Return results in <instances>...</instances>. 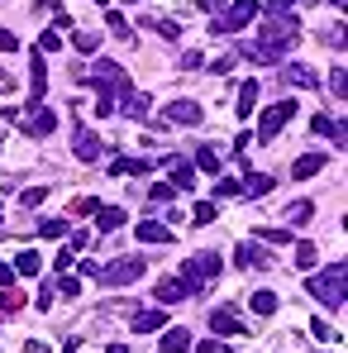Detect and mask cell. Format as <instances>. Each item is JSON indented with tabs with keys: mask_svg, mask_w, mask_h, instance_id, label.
I'll list each match as a JSON object with an SVG mask.
<instances>
[{
	"mask_svg": "<svg viewBox=\"0 0 348 353\" xmlns=\"http://www.w3.org/2000/svg\"><path fill=\"white\" fill-rule=\"evenodd\" d=\"M91 81H96V91H101V101H96V115H110L115 110V96L129 91V77H124V67L110 58H96L91 62Z\"/></svg>",
	"mask_w": 348,
	"mask_h": 353,
	"instance_id": "6da1fadb",
	"label": "cell"
},
{
	"mask_svg": "<svg viewBox=\"0 0 348 353\" xmlns=\"http://www.w3.org/2000/svg\"><path fill=\"white\" fill-rule=\"evenodd\" d=\"M305 292L315 296L320 305H329V310H339L348 296V268L344 263H334V268H325V272H315L310 282H305Z\"/></svg>",
	"mask_w": 348,
	"mask_h": 353,
	"instance_id": "7a4b0ae2",
	"label": "cell"
},
{
	"mask_svg": "<svg viewBox=\"0 0 348 353\" xmlns=\"http://www.w3.org/2000/svg\"><path fill=\"white\" fill-rule=\"evenodd\" d=\"M215 277H220V253H196V258H186V268H181V287H186V292H205Z\"/></svg>",
	"mask_w": 348,
	"mask_h": 353,
	"instance_id": "3957f363",
	"label": "cell"
},
{
	"mask_svg": "<svg viewBox=\"0 0 348 353\" xmlns=\"http://www.w3.org/2000/svg\"><path fill=\"white\" fill-rule=\"evenodd\" d=\"M258 0H229V10H220L215 19H210V29L215 34H238V29H248L253 19H258Z\"/></svg>",
	"mask_w": 348,
	"mask_h": 353,
	"instance_id": "277c9868",
	"label": "cell"
},
{
	"mask_svg": "<svg viewBox=\"0 0 348 353\" xmlns=\"http://www.w3.org/2000/svg\"><path fill=\"white\" fill-rule=\"evenodd\" d=\"M139 277H143V258H115L110 268L96 272V282H105V287H134Z\"/></svg>",
	"mask_w": 348,
	"mask_h": 353,
	"instance_id": "5b68a950",
	"label": "cell"
},
{
	"mask_svg": "<svg viewBox=\"0 0 348 353\" xmlns=\"http://www.w3.org/2000/svg\"><path fill=\"white\" fill-rule=\"evenodd\" d=\"M287 119H296V101H282V105H272V110L263 115V124H258V143H272V139L287 129Z\"/></svg>",
	"mask_w": 348,
	"mask_h": 353,
	"instance_id": "8992f818",
	"label": "cell"
},
{
	"mask_svg": "<svg viewBox=\"0 0 348 353\" xmlns=\"http://www.w3.org/2000/svg\"><path fill=\"white\" fill-rule=\"evenodd\" d=\"M19 129H24V134H34V139H43V134H53V129H58V115H53L48 105H34L29 115H19Z\"/></svg>",
	"mask_w": 348,
	"mask_h": 353,
	"instance_id": "52a82bcc",
	"label": "cell"
},
{
	"mask_svg": "<svg viewBox=\"0 0 348 353\" xmlns=\"http://www.w3.org/2000/svg\"><path fill=\"white\" fill-rule=\"evenodd\" d=\"M167 124H181V129H191V124H201V105L196 101H172L167 110H163Z\"/></svg>",
	"mask_w": 348,
	"mask_h": 353,
	"instance_id": "ba28073f",
	"label": "cell"
},
{
	"mask_svg": "<svg viewBox=\"0 0 348 353\" xmlns=\"http://www.w3.org/2000/svg\"><path fill=\"white\" fill-rule=\"evenodd\" d=\"M282 81L300 86V91H310V86H320V72H315V67H305V62H287V67H282Z\"/></svg>",
	"mask_w": 348,
	"mask_h": 353,
	"instance_id": "9c48e42d",
	"label": "cell"
},
{
	"mask_svg": "<svg viewBox=\"0 0 348 353\" xmlns=\"http://www.w3.org/2000/svg\"><path fill=\"white\" fill-rule=\"evenodd\" d=\"M119 105H124V115H129V119H148V110H153V96H148V91H134V86H129V91L119 96Z\"/></svg>",
	"mask_w": 348,
	"mask_h": 353,
	"instance_id": "30bf717a",
	"label": "cell"
},
{
	"mask_svg": "<svg viewBox=\"0 0 348 353\" xmlns=\"http://www.w3.org/2000/svg\"><path fill=\"white\" fill-rule=\"evenodd\" d=\"M210 330L225 339V334H243V315H234L229 305H220V310H210Z\"/></svg>",
	"mask_w": 348,
	"mask_h": 353,
	"instance_id": "8fae6325",
	"label": "cell"
},
{
	"mask_svg": "<svg viewBox=\"0 0 348 353\" xmlns=\"http://www.w3.org/2000/svg\"><path fill=\"white\" fill-rule=\"evenodd\" d=\"M163 325H167V310H143V305H139L134 320H129L134 334H153V330H163Z\"/></svg>",
	"mask_w": 348,
	"mask_h": 353,
	"instance_id": "7c38bea8",
	"label": "cell"
},
{
	"mask_svg": "<svg viewBox=\"0 0 348 353\" xmlns=\"http://www.w3.org/2000/svg\"><path fill=\"white\" fill-rule=\"evenodd\" d=\"M101 153H105V148H101V139H96L86 124H76V158H81V163H96Z\"/></svg>",
	"mask_w": 348,
	"mask_h": 353,
	"instance_id": "4fadbf2b",
	"label": "cell"
},
{
	"mask_svg": "<svg viewBox=\"0 0 348 353\" xmlns=\"http://www.w3.org/2000/svg\"><path fill=\"white\" fill-rule=\"evenodd\" d=\"M238 186H243V201H258V196H267V191H272L277 181H272L267 172H248L243 181H238Z\"/></svg>",
	"mask_w": 348,
	"mask_h": 353,
	"instance_id": "5bb4252c",
	"label": "cell"
},
{
	"mask_svg": "<svg viewBox=\"0 0 348 353\" xmlns=\"http://www.w3.org/2000/svg\"><path fill=\"white\" fill-rule=\"evenodd\" d=\"M325 163H329L325 153H300V158L291 163V176H296V181H305V176H315V172H320Z\"/></svg>",
	"mask_w": 348,
	"mask_h": 353,
	"instance_id": "9a60e30c",
	"label": "cell"
},
{
	"mask_svg": "<svg viewBox=\"0 0 348 353\" xmlns=\"http://www.w3.org/2000/svg\"><path fill=\"white\" fill-rule=\"evenodd\" d=\"M119 225H124V210L119 205H101L96 210V234H115Z\"/></svg>",
	"mask_w": 348,
	"mask_h": 353,
	"instance_id": "2e32d148",
	"label": "cell"
},
{
	"mask_svg": "<svg viewBox=\"0 0 348 353\" xmlns=\"http://www.w3.org/2000/svg\"><path fill=\"white\" fill-rule=\"evenodd\" d=\"M234 263H238V268H267V253H263L258 243H238V248H234Z\"/></svg>",
	"mask_w": 348,
	"mask_h": 353,
	"instance_id": "e0dca14e",
	"label": "cell"
},
{
	"mask_svg": "<svg viewBox=\"0 0 348 353\" xmlns=\"http://www.w3.org/2000/svg\"><path fill=\"white\" fill-rule=\"evenodd\" d=\"M29 86H34V105H43V91H48V67H43V53H34V72H29Z\"/></svg>",
	"mask_w": 348,
	"mask_h": 353,
	"instance_id": "ac0fdd59",
	"label": "cell"
},
{
	"mask_svg": "<svg viewBox=\"0 0 348 353\" xmlns=\"http://www.w3.org/2000/svg\"><path fill=\"white\" fill-rule=\"evenodd\" d=\"M310 129H315V134H325V139H334V143H344V124H339V119H329V115H320V110L310 115Z\"/></svg>",
	"mask_w": 348,
	"mask_h": 353,
	"instance_id": "d6986e66",
	"label": "cell"
},
{
	"mask_svg": "<svg viewBox=\"0 0 348 353\" xmlns=\"http://www.w3.org/2000/svg\"><path fill=\"white\" fill-rule=\"evenodd\" d=\"M72 48H76L81 58H96V53H101V34H91V29H76V34H72Z\"/></svg>",
	"mask_w": 348,
	"mask_h": 353,
	"instance_id": "ffe728a7",
	"label": "cell"
},
{
	"mask_svg": "<svg viewBox=\"0 0 348 353\" xmlns=\"http://www.w3.org/2000/svg\"><path fill=\"white\" fill-rule=\"evenodd\" d=\"M139 239H143V243H172L176 234H167V225H158V220H143V225H139Z\"/></svg>",
	"mask_w": 348,
	"mask_h": 353,
	"instance_id": "44dd1931",
	"label": "cell"
},
{
	"mask_svg": "<svg viewBox=\"0 0 348 353\" xmlns=\"http://www.w3.org/2000/svg\"><path fill=\"white\" fill-rule=\"evenodd\" d=\"M253 105H258V81H243V91H238V101H234L238 119H248V115H253Z\"/></svg>",
	"mask_w": 348,
	"mask_h": 353,
	"instance_id": "7402d4cb",
	"label": "cell"
},
{
	"mask_svg": "<svg viewBox=\"0 0 348 353\" xmlns=\"http://www.w3.org/2000/svg\"><path fill=\"white\" fill-rule=\"evenodd\" d=\"M191 349V334L181 330V325H172L167 334H163V353H186Z\"/></svg>",
	"mask_w": 348,
	"mask_h": 353,
	"instance_id": "603a6c76",
	"label": "cell"
},
{
	"mask_svg": "<svg viewBox=\"0 0 348 353\" xmlns=\"http://www.w3.org/2000/svg\"><path fill=\"white\" fill-rule=\"evenodd\" d=\"M167 163H172V158H167ZM172 186L176 191H191V186H196V168H191V163H172Z\"/></svg>",
	"mask_w": 348,
	"mask_h": 353,
	"instance_id": "cb8c5ba5",
	"label": "cell"
},
{
	"mask_svg": "<svg viewBox=\"0 0 348 353\" xmlns=\"http://www.w3.org/2000/svg\"><path fill=\"white\" fill-rule=\"evenodd\" d=\"M191 168H201L205 176H220V158H215V148H196V158H191Z\"/></svg>",
	"mask_w": 348,
	"mask_h": 353,
	"instance_id": "d4e9b609",
	"label": "cell"
},
{
	"mask_svg": "<svg viewBox=\"0 0 348 353\" xmlns=\"http://www.w3.org/2000/svg\"><path fill=\"white\" fill-rule=\"evenodd\" d=\"M181 296H186L181 277H163V282H158V301H163V305H172V301H181Z\"/></svg>",
	"mask_w": 348,
	"mask_h": 353,
	"instance_id": "484cf974",
	"label": "cell"
},
{
	"mask_svg": "<svg viewBox=\"0 0 348 353\" xmlns=\"http://www.w3.org/2000/svg\"><path fill=\"white\" fill-rule=\"evenodd\" d=\"M310 215H315V201H291L287 205V230L291 225H305Z\"/></svg>",
	"mask_w": 348,
	"mask_h": 353,
	"instance_id": "4316f807",
	"label": "cell"
},
{
	"mask_svg": "<svg viewBox=\"0 0 348 353\" xmlns=\"http://www.w3.org/2000/svg\"><path fill=\"white\" fill-rule=\"evenodd\" d=\"M14 268H19V277H39V268H43V258H39L34 248H24V253L14 258Z\"/></svg>",
	"mask_w": 348,
	"mask_h": 353,
	"instance_id": "83f0119b",
	"label": "cell"
},
{
	"mask_svg": "<svg viewBox=\"0 0 348 353\" xmlns=\"http://www.w3.org/2000/svg\"><path fill=\"white\" fill-rule=\"evenodd\" d=\"M172 196H176L172 181H158V186L148 191V205H153V210H158V205H172Z\"/></svg>",
	"mask_w": 348,
	"mask_h": 353,
	"instance_id": "f1b7e54d",
	"label": "cell"
},
{
	"mask_svg": "<svg viewBox=\"0 0 348 353\" xmlns=\"http://www.w3.org/2000/svg\"><path fill=\"white\" fill-rule=\"evenodd\" d=\"M0 310H5V315L24 310V292H19V287H5V292H0Z\"/></svg>",
	"mask_w": 348,
	"mask_h": 353,
	"instance_id": "f546056e",
	"label": "cell"
},
{
	"mask_svg": "<svg viewBox=\"0 0 348 353\" xmlns=\"http://www.w3.org/2000/svg\"><path fill=\"white\" fill-rule=\"evenodd\" d=\"M253 310H258L263 320H267V315H277V296H272V292H258V296H253Z\"/></svg>",
	"mask_w": 348,
	"mask_h": 353,
	"instance_id": "4dcf8cb0",
	"label": "cell"
},
{
	"mask_svg": "<svg viewBox=\"0 0 348 353\" xmlns=\"http://www.w3.org/2000/svg\"><path fill=\"white\" fill-rule=\"evenodd\" d=\"M101 210V196H76L72 201V215H96Z\"/></svg>",
	"mask_w": 348,
	"mask_h": 353,
	"instance_id": "1f68e13d",
	"label": "cell"
},
{
	"mask_svg": "<svg viewBox=\"0 0 348 353\" xmlns=\"http://www.w3.org/2000/svg\"><path fill=\"white\" fill-rule=\"evenodd\" d=\"M315 258H320V248H315L310 239H305V243H296V263H300V268H315Z\"/></svg>",
	"mask_w": 348,
	"mask_h": 353,
	"instance_id": "d6a6232c",
	"label": "cell"
},
{
	"mask_svg": "<svg viewBox=\"0 0 348 353\" xmlns=\"http://www.w3.org/2000/svg\"><path fill=\"white\" fill-rule=\"evenodd\" d=\"M110 34H119V39H129V43H134V29H129V19H124L119 10H110Z\"/></svg>",
	"mask_w": 348,
	"mask_h": 353,
	"instance_id": "836d02e7",
	"label": "cell"
},
{
	"mask_svg": "<svg viewBox=\"0 0 348 353\" xmlns=\"http://www.w3.org/2000/svg\"><path fill=\"white\" fill-rule=\"evenodd\" d=\"M48 196H53V191H48V186H29V191H24V196H19V201H24V205H29V210H34V205H43V201H48Z\"/></svg>",
	"mask_w": 348,
	"mask_h": 353,
	"instance_id": "e575fe53",
	"label": "cell"
},
{
	"mask_svg": "<svg viewBox=\"0 0 348 353\" xmlns=\"http://www.w3.org/2000/svg\"><path fill=\"white\" fill-rule=\"evenodd\" d=\"M329 91H334L339 101L348 96V77H344V67H334V72H329Z\"/></svg>",
	"mask_w": 348,
	"mask_h": 353,
	"instance_id": "d590c367",
	"label": "cell"
},
{
	"mask_svg": "<svg viewBox=\"0 0 348 353\" xmlns=\"http://www.w3.org/2000/svg\"><path fill=\"white\" fill-rule=\"evenodd\" d=\"M39 234H43V239H62V234H67V220H43Z\"/></svg>",
	"mask_w": 348,
	"mask_h": 353,
	"instance_id": "8d00e7d4",
	"label": "cell"
},
{
	"mask_svg": "<svg viewBox=\"0 0 348 353\" xmlns=\"http://www.w3.org/2000/svg\"><path fill=\"white\" fill-rule=\"evenodd\" d=\"M58 48H62L58 29H43V39H39V53H58Z\"/></svg>",
	"mask_w": 348,
	"mask_h": 353,
	"instance_id": "74e56055",
	"label": "cell"
},
{
	"mask_svg": "<svg viewBox=\"0 0 348 353\" xmlns=\"http://www.w3.org/2000/svg\"><path fill=\"white\" fill-rule=\"evenodd\" d=\"M215 196H238V201H243V186H238L234 176H225V181H215Z\"/></svg>",
	"mask_w": 348,
	"mask_h": 353,
	"instance_id": "f35d334b",
	"label": "cell"
},
{
	"mask_svg": "<svg viewBox=\"0 0 348 353\" xmlns=\"http://www.w3.org/2000/svg\"><path fill=\"white\" fill-rule=\"evenodd\" d=\"M191 220H196V225H210V220H215V205H210V201H201V205L191 210Z\"/></svg>",
	"mask_w": 348,
	"mask_h": 353,
	"instance_id": "ab89813d",
	"label": "cell"
},
{
	"mask_svg": "<svg viewBox=\"0 0 348 353\" xmlns=\"http://www.w3.org/2000/svg\"><path fill=\"white\" fill-rule=\"evenodd\" d=\"M158 34H163V39H181V24H176V19H158Z\"/></svg>",
	"mask_w": 348,
	"mask_h": 353,
	"instance_id": "60d3db41",
	"label": "cell"
},
{
	"mask_svg": "<svg viewBox=\"0 0 348 353\" xmlns=\"http://www.w3.org/2000/svg\"><path fill=\"white\" fill-rule=\"evenodd\" d=\"M201 62H205L201 48H186V53H181V67H186V72H191V67H201Z\"/></svg>",
	"mask_w": 348,
	"mask_h": 353,
	"instance_id": "b9f144b4",
	"label": "cell"
},
{
	"mask_svg": "<svg viewBox=\"0 0 348 353\" xmlns=\"http://www.w3.org/2000/svg\"><path fill=\"white\" fill-rule=\"evenodd\" d=\"M14 48H19V39H14V34L0 24V53H14Z\"/></svg>",
	"mask_w": 348,
	"mask_h": 353,
	"instance_id": "7bdbcfd3",
	"label": "cell"
},
{
	"mask_svg": "<svg viewBox=\"0 0 348 353\" xmlns=\"http://www.w3.org/2000/svg\"><path fill=\"white\" fill-rule=\"evenodd\" d=\"M91 239H96L91 230H81V234H72V243H67V248H72V253H76V248H91Z\"/></svg>",
	"mask_w": 348,
	"mask_h": 353,
	"instance_id": "ee69618b",
	"label": "cell"
},
{
	"mask_svg": "<svg viewBox=\"0 0 348 353\" xmlns=\"http://www.w3.org/2000/svg\"><path fill=\"white\" fill-rule=\"evenodd\" d=\"M76 292H81V282H76V277H62V282H58V296H76Z\"/></svg>",
	"mask_w": 348,
	"mask_h": 353,
	"instance_id": "f6af8a7d",
	"label": "cell"
},
{
	"mask_svg": "<svg viewBox=\"0 0 348 353\" xmlns=\"http://www.w3.org/2000/svg\"><path fill=\"white\" fill-rule=\"evenodd\" d=\"M310 334H315V339H334V330H329L325 320H310Z\"/></svg>",
	"mask_w": 348,
	"mask_h": 353,
	"instance_id": "bcb514c9",
	"label": "cell"
},
{
	"mask_svg": "<svg viewBox=\"0 0 348 353\" xmlns=\"http://www.w3.org/2000/svg\"><path fill=\"white\" fill-rule=\"evenodd\" d=\"M196 353H229V349H225V344H220V334H215V339H205V344H196Z\"/></svg>",
	"mask_w": 348,
	"mask_h": 353,
	"instance_id": "7dc6e473",
	"label": "cell"
},
{
	"mask_svg": "<svg viewBox=\"0 0 348 353\" xmlns=\"http://www.w3.org/2000/svg\"><path fill=\"white\" fill-rule=\"evenodd\" d=\"M48 29H72V14H67V10H53V24H48Z\"/></svg>",
	"mask_w": 348,
	"mask_h": 353,
	"instance_id": "c3c4849f",
	"label": "cell"
},
{
	"mask_svg": "<svg viewBox=\"0 0 348 353\" xmlns=\"http://www.w3.org/2000/svg\"><path fill=\"white\" fill-rule=\"evenodd\" d=\"M14 277H19V272H14L10 263H0V287H14Z\"/></svg>",
	"mask_w": 348,
	"mask_h": 353,
	"instance_id": "681fc988",
	"label": "cell"
},
{
	"mask_svg": "<svg viewBox=\"0 0 348 353\" xmlns=\"http://www.w3.org/2000/svg\"><path fill=\"white\" fill-rule=\"evenodd\" d=\"M296 0H267V14H287Z\"/></svg>",
	"mask_w": 348,
	"mask_h": 353,
	"instance_id": "f907efd6",
	"label": "cell"
},
{
	"mask_svg": "<svg viewBox=\"0 0 348 353\" xmlns=\"http://www.w3.org/2000/svg\"><path fill=\"white\" fill-rule=\"evenodd\" d=\"M39 305H43V310H53V282H43V292H39Z\"/></svg>",
	"mask_w": 348,
	"mask_h": 353,
	"instance_id": "816d5d0a",
	"label": "cell"
},
{
	"mask_svg": "<svg viewBox=\"0 0 348 353\" xmlns=\"http://www.w3.org/2000/svg\"><path fill=\"white\" fill-rule=\"evenodd\" d=\"M201 5H205L210 14H220V10H225V0H201Z\"/></svg>",
	"mask_w": 348,
	"mask_h": 353,
	"instance_id": "f5cc1de1",
	"label": "cell"
},
{
	"mask_svg": "<svg viewBox=\"0 0 348 353\" xmlns=\"http://www.w3.org/2000/svg\"><path fill=\"white\" fill-rule=\"evenodd\" d=\"M329 5H334V10H348V0H329Z\"/></svg>",
	"mask_w": 348,
	"mask_h": 353,
	"instance_id": "db71d44e",
	"label": "cell"
},
{
	"mask_svg": "<svg viewBox=\"0 0 348 353\" xmlns=\"http://www.w3.org/2000/svg\"><path fill=\"white\" fill-rule=\"evenodd\" d=\"M62 353H76V344H67V349H62Z\"/></svg>",
	"mask_w": 348,
	"mask_h": 353,
	"instance_id": "11a10c76",
	"label": "cell"
},
{
	"mask_svg": "<svg viewBox=\"0 0 348 353\" xmlns=\"http://www.w3.org/2000/svg\"><path fill=\"white\" fill-rule=\"evenodd\" d=\"M86 5H105V0H86Z\"/></svg>",
	"mask_w": 348,
	"mask_h": 353,
	"instance_id": "9f6ffc18",
	"label": "cell"
},
{
	"mask_svg": "<svg viewBox=\"0 0 348 353\" xmlns=\"http://www.w3.org/2000/svg\"><path fill=\"white\" fill-rule=\"evenodd\" d=\"M5 81H10V77H5V72H0V86H5Z\"/></svg>",
	"mask_w": 348,
	"mask_h": 353,
	"instance_id": "6f0895ef",
	"label": "cell"
},
{
	"mask_svg": "<svg viewBox=\"0 0 348 353\" xmlns=\"http://www.w3.org/2000/svg\"><path fill=\"white\" fill-rule=\"evenodd\" d=\"M0 215H5V205H0Z\"/></svg>",
	"mask_w": 348,
	"mask_h": 353,
	"instance_id": "680465c9",
	"label": "cell"
},
{
	"mask_svg": "<svg viewBox=\"0 0 348 353\" xmlns=\"http://www.w3.org/2000/svg\"><path fill=\"white\" fill-rule=\"evenodd\" d=\"M124 5H134V0H124Z\"/></svg>",
	"mask_w": 348,
	"mask_h": 353,
	"instance_id": "91938a15",
	"label": "cell"
}]
</instances>
